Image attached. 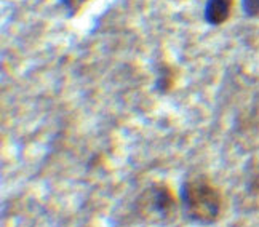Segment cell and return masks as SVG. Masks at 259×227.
Masks as SVG:
<instances>
[{"label":"cell","instance_id":"obj_3","mask_svg":"<svg viewBox=\"0 0 259 227\" xmlns=\"http://www.w3.org/2000/svg\"><path fill=\"white\" fill-rule=\"evenodd\" d=\"M232 4L234 0H208L203 10L205 21L210 26H221L231 16Z\"/></svg>","mask_w":259,"mask_h":227},{"label":"cell","instance_id":"obj_4","mask_svg":"<svg viewBox=\"0 0 259 227\" xmlns=\"http://www.w3.org/2000/svg\"><path fill=\"white\" fill-rule=\"evenodd\" d=\"M175 85V69L170 67L166 63H160L157 67V77H155V90L158 93H168L171 92Z\"/></svg>","mask_w":259,"mask_h":227},{"label":"cell","instance_id":"obj_2","mask_svg":"<svg viewBox=\"0 0 259 227\" xmlns=\"http://www.w3.org/2000/svg\"><path fill=\"white\" fill-rule=\"evenodd\" d=\"M143 200H144V205L151 206V211L155 213L160 219L170 218L178 206L175 192L171 191V187L165 183L152 184L144 192Z\"/></svg>","mask_w":259,"mask_h":227},{"label":"cell","instance_id":"obj_6","mask_svg":"<svg viewBox=\"0 0 259 227\" xmlns=\"http://www.w3.org/2000/svg\"><path fill=\"white\" fill-rule=\"evenodd\" d=\"M243 12L248 16L259 15V0H243Z\"/></svg>","mask_w":259,"mask_h":227},{"label":"cell","instance_id":"obj_5","mask_svg":"<svg viewBox=\"0 0 259 227\" xmlns=\"http://www.w3.org/2000/svg\"><path fill=\"white\" fill-rule=\"evenodd\" d=\"M88 2L90 0H59V4L69 15H77Z\"/></svg>","mask_w":259,"mask_h":227},{"label":"cell","instance_id":"obj_1","mask_svg":"<svg viewBox=\"0 0 259 227\" xmlns=\"http://www.w3.org/2000/svg\"><path fill=\"white\" fill-rule=\"evenodd\" d=\"M181 203L189 221L211 225L221 218L224 199L211 179L206 176H197L183 183Z\"/></svg>","mask_w":259,"mask_h":227}]
</instances>
